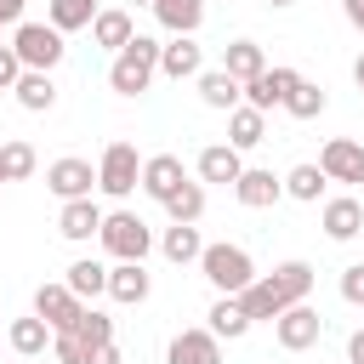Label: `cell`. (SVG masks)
Returning <instances> with one entry per match:
<instances>
[{
    "mask_svg": "<svg viewBox=\"0 0 364 364\" xmlns=\"http://www.w3.org/2000/svg\"><path fill=\"white\" fill-rule=\"evenodd\" d=\"M307 296H313V262L296 256V262H279L273 273H256V279L239 290V307L250 313V324H262V318L273 324L284 307H296V301H307Z\"/></svg>",
    "mask_w": 364,
    "mask_h": 364,
    "instance_id": "cell-1",
    "label": "cell"
},
{
    "mask_svg": "<svg viewBox=\"0 0 364 364\" xmlns=\"http://www.w3.org/2000/svg\"><path fill=\"white\" fill-rule=\"evenodd\" d=\"M154 74H159V40H154V34H136V40H131L125 51H114V63H108V85H114L119 97L148 91Z\"/></svg>",
    "mask_w": 364,
    "mask_h": 364,
    "instance_id": "cell-2",
    "label": "cell"
},
{
    "mask_svg": "<svg viewBox=\"0 0 364 364\" xmlns=\"http://www.w3.org/2000/svg\"><path fill=\"white\" fill-rule=\"evenodd\" d=\"M199 273H205V284L216 290V296H239L250 279H256V262H250V250L245 245H205V256H199Z\"/></svg>",
    "mask_w": 364,
    "mask_h": 364,
    "instance_id": "cell-3",
    "label": "cell"
},
{
    "mask_svg": "<svg viewBox=\"0 0 364 364\" xmlns=\"http://www.w3.org/2000/svg\"><path fill=\"white\" fill-rule=\"evenodd\" d=\"M97 239H102V250H108L114 262H142V256L154 250V233H148V222H142L136 210H108Z\"/></svg>",
    "mask_w": 364,
    "mask_h": 364,
    "instance_id": "cell-4",
    "label": "cell"
},
{
    "mask_svg": "<svg viewBox=\"0 0 364 364\" xmlns=\"http://www.w3.org/2000/svg\"><path fill=\"white\" fill-rule=\"evenodd\" d=\"M97 188H102L108 199H131V193L142 188V154H136L131 142H108L102 159H97Z\"/></svg>",
    "mask_w": 364,
    "mask_h": 364,
    "instance_id": "cell-5",
    "label": "cell"
},
{
    "mask_svg": "<svg viewBox=\"0 0 364 364\" xmlns=\"http://www.w3.org/2000/svg\"><path fill=\"white\" fill-rule=\"evenodd\" d=\"M11 51H17L23 68H46V74H51V68L63 63L68 46H63V28H51V23H28V17H23L17 34H11Z\"/></svg>",
    "mask_w": 364,
    "mask_h": 364,
    "instance_id": "cell-6",
    "label": "cell"
},
{
    "mask_svg": "<svg viewBox=\"0 0 364 364\" xmlns=\"http://www.w3.org/2000/svg\"><path fill=\"white\" fill-rule=\"evenodd\" d=\"M273 336H279L284 353H307V347L324 336V313H318L313 301H296V307H284V313L273 318Z\"/></svg>",
    "mask_w": 364,
    "mask_h": 364,
    "instance_id": "cell-7",
    "label": "cell"
},
{
    "mask_svg": "<svg viewBox=\"0 0 364 364\" xmlns=\"http://www.w3.org/2000/svg\"><path fill=\"white\" fill-rule=\"evenodd\" d=\"M46 188H51L57 199H85V193L97 188V165L80 159V154H63V159L46 165Z\"/></svg>",
    "mask_w": 364,
    "mask_h": 364,
    "instance_id": "cell-8",
    "label": "cell"
},
{
    "mask_svg": "<svg viewBox=\"0 0 364 364\" xmlns=\"http://www.w3.org/2000/svg\"><path fill=\"white\" fill-rule=\"evenodd\" d=\"M296 85H301V74L284 68V63H273V68H262L256 80H245V102L267 114V108H284V97H290Z\"/></svg>",
    "mask_w": 364,
    "mask_h": 364,
    "instance_id": "cell-9",
    "label": "cell"
},
{
    "mask_svg": "<svg viewBox=\"0 0 364 364\" xmlns=\"http://www.w3.org/2000/svg\"><path fill=\"white\" fill-rule=\"evenodd\" d=\"M159 74H165V80H199V74H205V46H199L193 34H171V40L159 46Z\"/></svg>",
    "mask_w": 364,
    "mask_h": 364,
    "instance_id": "cell-10",
    "label": "cell"
},
{
    "mask_svg": "<svg viewBox=\"0 0 364 364\" xmlns=\"http://www.w3.org/2000/svg\"><path fill=\"white\" fill-rule=\"evenodd\" d=\"M318 171H324L330 182H364V142L330 136V142L318 148Z\"/></svg>",
    "mask_w": 364,
    "mask_h": 364,
    "instance_id": "cell-11",
    "label": "cell"
},
{
    "mask_svg": "<svg viewBox=\"0 0 364 364\" xmlns=\"http://www.w3.org/2000/svg\"><path fill=\"white\" fill-rule=\"evenodd\" d=\"M165 364H222V336L205 324V330H176L171 347H165Z\"/></svg>",
    "mask_w": 364,
    "mask_h": 364,
    "instance_id": "cell-12",
    "label": "cell"
},
{
    "mask_svg": "<svg viewBox=\"0 0 364 364\" xmlns=\"http://www.w3.org/2000/svg\"><path fill=\"white\" fill-rule=\"evenodd\" d=\"M233 199H239L245 210H267V205L284 199V176H273V171H262V165H245L239 182H233Z\"/></svg>",
    "mask_w": 364,
    "mask_h": 364,
    "instance_id": "cell-13",
    "label": "cell"
},
{
    "mask_svg": "<svg viewBox=\"0 0 364 364\" xmlns=\"http://www.w3.org/2000/svg\"><path fill=\"white\" fill-rule=\"evenodd\" d=\"M318 228H324V239L347 245V239H358V233H364V205H358L353 193H336V199H324V216H318Z\"/></svg>",
    "mask_w": 364,
    "mask_h": 364,
    "instance_id": "cell-14",
    "label": "cell"
},
{
    "mask_svg": "<svg viewBox=\"0 0 364 364\" xmlns=\"http://www.w3.org/2000/svg\"><path fill=\"white\" fill-rule=\"evenodd\" d=\"M34 313H40L51 330H74V318L85 313V301H80L68 284H40V290H34Z\"/></svg>",
    "mask_w": 364,
    "mask_h": 364,
    "instance_id": "cell-15",
    "label": "cell"
},
{
    "mask_svg": "<svg viewBox=\"0 0 364 364\" xmlns=\"http://www.w3.org/2000/svg\"><path fill=\"white\" fill-rule=\"evenodd\" d=\"M182 182H188V171H182V159H176V154H148V159H142V193H148V199H159V205H165Z\"/></svg>",
    "mask_w": 364,
    "mask_h": 364,
    "instance_id": "cell-16",
    "label": "cell"
},
{
    "mask_svg": "<svg viewBox=\"0 0 364 364\" xmlns=\"http://www.w3.org/2000/svg\"><path fill=\"white\" fill-rule=\"evenodd\" d=\"M57 233L74 239V245L97 239V233H102V210H97V199H91V193H85V199H63V210H57Z\"/></svg>",
    "mask_w": 364,
    "mask_h": 364,
    "instance_id": "cell-17",
    "label": "cell"
},
{
    "mask_svg": "<svg viewBox=\"0 0 364 364\" xmlns=\"http://www.w3.org/2000/svg\"><path fill=\"white\" fill-rule=\"evenodd\" d=\"M148 290H154V279H148V267H142V262H114V267H108V296H114L119 307L148 301Z\"/></svg>",
    "mask_w": 364,
    "mask_h": 364,
    "instance_id": "cell-18",
    "label": "cell"
},
{
    "mask_svg": "<svg viewBox=\"0 0 364 364\" xmlns=\"http://www.w3.org/2000/svg\"><path fill=\"white\" fill-rule=\"evenodd\" d=\"M239 171H245V154L233 148V142H210V148H199V182H239Z\"/></svg>",
    "mask_w": 364,
    "mask_h": 364,
    "instance_id": "cell-19",
    "label": "cell"
},
{
    "mask_svg": "<svg viewBox=\"0 0 364 364\" xmlns=\"http://www.w3.org/2000/svg\"><path fill=\"white\" fill-rule=\"evenodd\" d=\"M91 40H97L102 51H125V46L136 40V23H131V11H125V6H108V11H97V23H91Z\"/></svg>",
    "mask_w": 364,
    "mask_h": 364,
    "instance_id": "cell-20",
    "label": "cell"
},
{
    "mask_svg": "<svg viewBox=\"0 0 364 364\" xmlns=\"http://www.w3.org/2000/svg\"><path fill=\"white\" fill-rule=\"evenodd\" d=\"M199 102H205V108H222V114H233V108L245 102V85H239L228 68H205V74H199Z\"/></svg>",
    "mask_w": 364,
    "mask_h": 364,
    "instance_id": "cell-21",
    "label": "cell"
},
{
    "mask_svg": "<svg viewBox=\"0 0 364 364\" xmlns=\"http://www.w3.org/2000/svg\"><path fill=\"white\" fill-rule=\"evenodd\" d=\"M228 142H233L239 154L262 148V142H267V114H262V108H250V102H239V108L228 114Z\"/></svg>",
    "mask_w": 364,
    "mask_h": 364,
    "instance_id": "cell-22",
    "label": "cell"
},
{
    "mask_svg": "<svg viewBox=\"0 0 364 364\" xmlns=\"http://www.w3.org/2000/svg\"><path fill=\"white\" fill-rule=\"evenodd\" d=\"M11 97H17L28 114H51V108H57V85H51L46 68H23V80L11 85Z\"/></svg>",
    "mask_w": 364,
    "mask_h": 364,
    "instance_id": "cell-23",
    "label": "cell"
},
{
    "mask_svg": "<svg viewBox=\"0 0 364 364\" xmlns=\"http://www.w3.org/2000/svg\"><path fill=\"white\" fill-rule=\"evenodd\" d=\"M159 250H165V262L188 267V262H199V256H205V239H199V228H193V222H171V228H165V239H159Z\"/></svg>",
    "mask_w": 364,
    "mask_h": 364,
    "instance_id": "cell-24",
    "label": "cell"
},
{
    "mask_svg": "<svg viewBox=\"0 0 364 364\" xmlns=\"http://www.w3.org/2000/svg\"><path fill=\"white\" fill-rule=\"evenodd\" d=\"M6 336H11V353H23V358H40V353L51 347V336H57V330H51L40 313H28V318H11V330H6Z\"/></svg>",
    "mask_w": 364,
    "mask_h": 364,
    "instance_id": "cell-25",
    "label": "cell"
},
{
    "mask_svg": "<svg viewBox=\"0 0 364 364\" xmlns=\"http://www.w3.org/2000/svg\"><path fill=\"white\" fill-rule=\"evenodd\" d=\"M205 6H210V0H154V17H159L171 34H199Z\"/></svg>",
    "mask_w": 364,
    "mask_h": 364,
    "instance_id": "cell-26",
    "label": "cell"
},
{
    "mask_svg": "<svg viewBox=\"0 0 364 364\" xmlns=\"http://www.w3.org/2000/svg\"><path fill=\"white\" fill-rule=\"evenodd\" d=\"M222 68L245 85V80H256V74L267 68V57H262V46H256V40H228V46H222Z\"/></svg>",
    "mask_w": 364,
    "mask_h": 364,
    "instance_id": "cell-27",
    "label": "cell"
},
{
    "mask_svg": "<svg viewBox=\"0 0 364 364\" xmlns=\"http://www.w3.org/2000/svg\"><path fill=\"white\" fill-rule=\"evenodd\" d=\"M205 318H210V330H216V336H222V341H239V336H245V330H250V313H245V307H239V296H216V301H210V313H205Z\"/></svg>",
    "mask_w": 364,
    "mask_h": 364,
    "instance_id": "cell-28",
    "label": "cell"
},
{
    "mask_svg": "<svg viewBox=\"0 0 364 364\" xmlns=\"http://www.w3.org/2000/svg\"><path fill=\"white\" fill-rule=\"evenodd\" d=\"M46 23L74 34V28H91L97 23V0H46Z\"/></svg>",
    "mask_w": 364,
    "mask_h": 364,
    "instance_id": "cell-29",
    "label": "cell"
},
{
    "mask_svg": "<svg viewBox=\"0 0 364 364\" xmlns=\"http://www.w3.org/2000/svg\"><path fill=\"white\" fill-rule=\"evenodd\" d=\"M80 301H91V296H108V267L102 262H91V256H80L74 267H68V279H63Z\"/></svg>",
    "mask_w": 364,
    "mask_h": 364,
    "instance_id": "cell-30",
    "label": "cell"
},
{
    "mask_svg": "<svg viewBox=\"0 0 364 364\" xmlns=\"http://www.w3.org/2000/svg\"><path fill=\"white\" fill-rule=\"evenodd\" d=\"M324 182H330V176H324V171H318L313 159H307V165H290V171H284V193H290V199H301V205H318Z\"/></svg>",
    "mask_w": 364,
    "mask_h": 364,
    "instance_id": "cell-31",
    "label": "cell"
},
{
    "mask_svg": "<svg viewBox=\"0 0 364 364\" xmlns=\"http://www.w3.org/2000/svg\"><path fill=\"white\" fill-rule=\"evenodd\" d=\"M34 165H40L34 142H23V136L0 142V171H6V182H28V176H34Z\"/></svg>",
    "mask_w": 364,
    "mask_h": 364,
    "instance_id": "cell-32",
    "label": "cell"
},
{
    "mask_svg": "<svg viewBox=\"0 0 364 364\" xmlns=\"http://www.w3.org/2000/svg\"><path fill=\"white\" fill-rule=\"evenodd\" d=\"M165 216H171V222H199V216H205V182L188 176V182L165 199Z\"/></svg>",
    "mask_w": 364,
    "mask_h": 364,
    "instance_id": "cell-33",
    "label": "cell"
},
{
    "mask_svg": "<svg viewBox=\"0 0 364 364\" xmlns=\"http://www.w3.org/2000/svg\"><path fill=\"white\" fill-rule=\"evenodd\" d=\"M324 102H330V97H324V85L301 80V85L284 97V114H290V119H318V114H324Z\"/></svg>",
    "mask_w": 364,
    "mask_h": 364,
    "instance_id": "cell-34",
    "label": "cell"
},
{
    "mask_svg": "<svg viewBox=\"0 0 364 364\" xmlns=\"http://www.w3.org/2000/svg\"><path fill=\"white\" fill-rule=\"evenodd\" d=\"M74 336H80L85 347H102V341H114V318L97 313V307H85V313L74 318Z\"/></svg>",
    "mask_w": 364,
    "mask_h": 364,
    "instance_id": "cell-35",
    "label": "cell"
},
{
    "mask_svg": "<svg viewBox=\"0 0 364 364\" xmlns=\"http://www.w3.org/2000/svg\"><path fill=\"white\" fill-rule=\"evenodd\" d=\"M51 358H57V364H80V358H85V341H80L74 330H57V336H51Z\"/></svg>",
    "mask_w": 364,
    "mask_h": 364,
    "instance_id": "cell-36",
    "label": "cell"
},
{
    "mask_svg": "<svg viewBox=\"0 0 364 364\" xmlns=\"http://www.w3.org/2000/svg\"><path fill=\"white\" fill-rule=\"evenodd\" d=\"M341 301H353V307H364V262H353V267H341Z\"/></svg>",
    "mask_w": 364,
    "mask_h": 364,
    "instance_id": "cell-37",
    "label": "cell"
},
{
    "mask_svg": "<svg viewBox=\"0 0 364 364\" xmlns=\"http://www.w3.org/2000/svg\"><path fill=\"white\" fill-rule=\"evenodd\" d=\"M23 80V63H17V51L11 46H0V91H11Z\"/></svg>",
    "mask_w": 364,
    "mask_h": 364,
    "instance_id": "cell-38",
    "label": "cell"
},
{
    "mask_svg": "<svg viewBox=\"0 0 364 364\" xmlns=\"http://www.w3.org/2000/svg\"><path fill=\"white\" fill-rule=\"evenodd\" d=\"M80 364H119V347L114 341H102V347H85V358Z\"/></svg>",
    "mask_w": 364,
    "mask_h": 364,
    "instance_id": "cell-39",
    "label": "cell"
},
{
    "mask_svg": "<svg viewBox=\"0 0 364 364\" xmlns=\"http://www.w3.org/2000/svg\"><path fill=\"white\" fill-rule=\"evenodd\" d=\"M23 6L28 0H0V28H17L23 23Z\"/></svg>",
    "mask_w": 364,
    "mask_h": 364,
    "instance_id": "cell-40",
    "label": "cell"
},
{
    "mask_svg": "<svg viewBox=\"0 0 364 364\" xmlns=\"http://www.w3.org/2000/svg\"><path fill=\"white\" fill-rule=\"evenodd\" d=\"M347 364H364V330L347 336Z\"/></svg>",
    "mask_w": 364,
    "mask_h": 364,
    "instance_id": "cell-41",
    "label": "cell"
},
{
    "mask_svg": "<svg viewBox=\"0 0 364 364\" xmlns=\"http://www.w3.org/2000/svg\"><path fill=\"white\" fill-rule=\"evenodd\" d=\"M341 11H347V23L364 34V0H341Z\"/></svg>",
    "mask_w": 364,
    "mask_h": 364,
    "instance_id": "cell-42",
    "label": "cell"
},
{
    "mask_svg": "<svg viewBox=\"0 0 364 364\" xmlns=\"http://www.w3.org/2000/svg\"><path fill=\"white\" fill-rule=\"evenodd\" d=\"M353 80H358V91H364V57H358V63H353Z\"/></svg>",
    "mask_w": 364,
    "mask_h": 364,
    "instance_id": "cell-43",
    "label": "cell"
},
{
    "mask_svg": "<svg viewBox=\"0 0 364 364\" xmlns=\"http://www.w3.org/2000/svg\"><path fill=\"white\" fill-rule=\"evenodd\" d=\"M267 6H296V0H267Z\"/></svg>",
    "mask_w": 364,
    "mask_h": 364,
    "instance_id": "cell-44",
    "label": "cell"
},
{
    "mask_svg": "<svg viewBox=\"0 0 364 364\" xmlns=\"http://www.w3.org/2000/svg\"><path fill=\"white\" fill-rule=\"evenodd\" d=\"M136 6H154V0H136Z\"/></svg>",
    "mask_w": 364,
    "mask_h": 364,
    "instance_id": "cell-45",
    "label": "cell"
},
{
    "mask_svg": "<svg viewBox=\"0 0 364 364\" xmlns=\"http://www.w3.org/2000/svg\"><path fill=\"white\" fill-rule=\"evenodd\" d=\"M0 182H6V171H0Z\"/></svg>",
    "mask_w": 364,
    "mask_h": 364,
    "instance_id": "cell-46",
    "label": "cell"
}]
</instances>
